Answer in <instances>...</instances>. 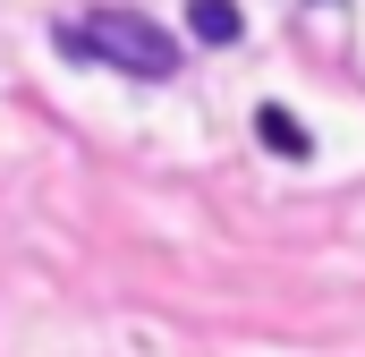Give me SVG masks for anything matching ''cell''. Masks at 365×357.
Segmentation results:
<instances>
[{"label": "cell", "instance_id": "1", "mask_svg": "<svg viewBox=\"0 0 365 357\" xmlns=\"http://www.w3.org/2000/svg\"><path fill=\"white\" fill-rule=\"evenodd\" d=\"M60 51H68V60H110V69H128V77H179L170 34H162L153 17H136V9H93L86 26H60Z\"/></svg>", "mask_w": 365, "mask_h": 357}, {"label": "cell", "instance_id": "2", "mask_svg": "<svg viewBox=\"0 0 365 357\" xmlns=\"http://www.w3.org/2000/svg\"><path fill=\"white\" fill-rule=\"evenodd\" d=\"M255 136L272 145V154H289V162H306L314 145H306V128H297V111L289 102H255Z\"/></svg>", "mask_w": 365, "mask_h": 357}, {"label": "cell", "instance_id": "3", "mask_svg": "<svg viewBox=\"0 0 365 357\" xmlns=\"http://www.w3.org/2000/svg\"><path fill=\"white\" fill-rule=\"evenodd\" d=\"M187 26H195V43H238V34H247L238 0H195V9H187Z\"/></svg>", "mask_w": 365, "mask_h": 357}]
</instances>
